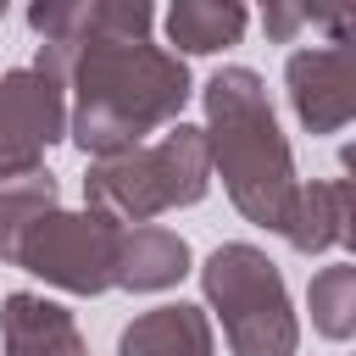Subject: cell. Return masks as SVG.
Returning <instances> with one entry per match:
<instances>
[{"instance_id":"cell-8","label":"cell","mask_w":356,"mask_h":356,"mask_svg":"<svg viewBox=\"0 0 356 356\" xmlns=\"http://www.w3.org/2000/svg\"><path fill=\"white\" fill-rule=\"evenodd\" d=\"M278 234H284L289 250H300V256H323V250H334V245H350V184H345V178L295 184Z\"/></svg>"},{"instance_id":"cell-2","label":"cell","mask_w":356,"mask_h":356,"mask_svg":"<svg viewBox=\"0 0 356 356\" xmlns=\"http://www.w3.org/2000/svg\"><path fill=\"white\" fill-rule=\"evenodd\" d=\"M200 106H206V128H200L206 156H211V172L222 178L234 211L256 228H278L300 178H295L289 139L278 134L261 72L217 67L200 89Z\"/></svg>"},{"instance_id":"cell-1","label":"cell","mask_w":356,"mask_h":356,"mask_svg":"<svg viewBox=\"0 0 356 356\" xmlns=\"http://www.w3.org/2000/svg\"><path fill=\"white\" fill-rule=\"evenodd\" d=\"M61 89H72V145L83 156H117L184 117L189 67L150 39H78Z\"/></svg>"},{"instance_id":"cell-14","label":"cell","mask_w":356,"mask_h":356,"mask_svg":"<svg viewBox=\"0 0 356 356\" xmlns=\"http://www.w3.org/2000/svg\"><path fill=\"white\" fill-rule=\"evenodd\" d=\"M28 28L39 33V61L50 78L67 72V56L78 50L83 28H89V0H28Z\"/></svg>"},{"instance_id":"cell-16","label":"cell","mask_w":356,"mask_h":356,"mask_svg":"<svg viewBox=\"0 0 356 356\" xmlns=\"http://www.w3.org/2000/svg\"><path fill=\"white\" fill-rule=\"evenodd\" d=\"M150 28H156V0H89L83 39H150Z\"/></svg>"},{"instance_id":"cell-13","label":"cell","mask_w":356,"mask_h":356,"mask_svg":"<svg viewBox=\"0 0 356 356\" xmlns=\"http://www.w3.org/2000/svg\"><path fill=\"white\" fill-rule=\"evenodd\" d=\"M61 206V189L44 167H28V172H0V261H17V245L22 234L50 211Z\"/></svg>"},{"instance_id":"cell-3","label":"cell","mask_w":356,"mask_h":356,"mask_svg":"<svg viewBox=\"0 0 356 356\" xmlns=\"http://www.w3.org/2000/svg\"><path fill=\"white\" fill-rule=\"evenodd\" d=\"M211 189V156L206 134L184 117L167 122L156 145H134L117 156H89L83 172V206L117 217V222H150L172 206H195Z\"/></svg>"},{"instance_id":"cell-7","label":"cell","mask_w":356,"mask_h":356,"mask_svg":"<svg viewBox=\"0 0 356 356\" xmlns=\"http://www.w3.org/2000/svg\"><path fill=\"white\" fill-rule=\"evenodd\" d=\"M284 89L289 106L300 117L306 134H339L356 117V67H350V44H312L295 50L284 67Z\"/></svg>"},{"instance_id":"cell-19","label":"cell","mask_w":356,"mask_h":356,"mask_svg":"<svg viewBox=\"0 0 356 356\" xmlns=\"http://www.w3.org/2000/svg\"><path fill=\"white\" fill-rule=\"evenodd\" d=\"M78 356H89V350H78Z\"/></svg>"},{"instance_id":"cell-18","label":"cell","mask_w":356,"mask_h":356,"mask_svg":"<svg viewBox=\"0 0 356 356\" xmlns=\"http://www.w3.org/2000/svg\"><path fill=\"white\" fill-rule=\"evenodd\" d=\"M6 6H11V0H0V17H6Z\"/></svg>"},{"instance_id":"cell-11","label":"cell","mask_w":356,"mask_h":356,"mask_svg":"<svg viewBox=\"0 0 356 356\" xmlns=\"http://www.w3.org/2000/svg\"><path fill=\"white\" fill-rule=\"evenodd\" d=\"M184 273H189V245L172 228H156V222L122 228V239H117V289L156 295V289H172Z\"/></svg>"},{"instance_id":"cell-15","label":"cell","mask_w":356,"mask_h":356,"mask_svg":"<svg viewBox=\"0 0 356 356\" xmlns=\"http://www.w3.org/2000/svg\"><path fill=\"white\" fill-rule=\"evenodd\" d=\"M306 306H312V328L323 339H350L356 334V267L350 261L323 267L306 289Z\"/></svg>"},{"instance_id":"cell-12","label":"cell","mask_w":356,"mask_h":356,"mask_svg":"<svg viewBox=\"0 0 356 356\" xmlns=\"http://www.w3.org/2000/svg\"><path fill=\"white\" fill-rule=\"evenodd\" d=\"M245 0H172L167 6V39L178 44V56H211L245 39Z\"/></svg>"},{"instance_id":"cell-4","label":"cell","mask_w":356,"mask_h":356,"mask_svg":"<svg viewBox=\"0 0 356 356\" xmlns=\"http://www.w3.org/2000/svg\"><path fill=\"white\" fill-rule=\"evenodd\" d=\"M200 289H206L211 312L222 317V339L234 356H295L300 323H295L284 273L273 267L267 250H256L245 239L217 245L200 267Z\"/></svg>"},{"instance_id":"cell-5","label":"cell","mask_w":356,"mask_h":356,"mask_svg":"<svg viewBox=\"0 0 356 356\" xmlns=\"http://www.w3.org/2000/svg\"><path fill=\"white\" fill-rule=\"evenodd\" d=\"M117 239H122V222L83 206V211H61L50 206L17 245V261L22 273L67 289V295H106L117 284Z\"/></svg>"},{"instance_id":"cell-10","label":"cell","mask_w":356,"mask_h":356,"mask_svg":"<svg viewBox=\"0 0 356 356\" xmlns=\"http://www.w3.org/2000/svg\"><path fill=\"white\" fill-rule=\"evenodd\" d=\"M217 339H211V317L200 306H150L139 312L122 339H117V356H211Z\"/></svg>"},{"instance_id":"cell-17","label":"cell","mask_w":356,"mask_h":356,"mask_svg":"<svg viewBox=\"0 0 356 356\" xmlns=\"http://www.w3.org/2000/svg\"><path fill=\"white\" fill-rule=\"evenodd\" d=\"M350 17L356 0H306V22L328 33V44H350Z\"/></svg>"},{"instance_id":"cell-6","label":"cell","mask_w":356,"mask_h":356,"mask_svg":"<svg viewBox=\"0 0 356 356\" xmlns=\"http://www.w3.org/2000/svg\"><path fill=\"white\" fill-rule=\"evenodd\" d=\"M67 134V89L44 67L0 78V172H28Z\"/></svg>"},{"instance_id":"cell-9","label":"cell","mask_w":356,"mask_h":356,"mask_svg":"<svg viewBox=\"0 0 356 356\" xmlns=\"http://www.w3.org/2000/svg\"><path fill=\"white\" fill-rule=\"evenodd\" d=\"M0 350L6 356H78L83 334L67 306H56L33 289H17L0 306Z\"/></svg>"}]
</instances>
